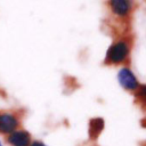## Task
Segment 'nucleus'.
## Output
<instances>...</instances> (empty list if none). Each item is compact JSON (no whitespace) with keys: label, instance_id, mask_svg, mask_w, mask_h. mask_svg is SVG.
Instances as JSON below:
<instances>
[{"label":"nucleus","instance_id":"1","mask_svg":"<svg viewBox=\"0 0 146 146\" xmlns=\"http://www.w3.org/2000/svg\"><path fill=\"white\" fill-rule=\"evenodd\" d=\"M132 50L131 39L128 36H120L115 39L106 49L104 63L111 66H121L128 63Z\"/></svg>","mask_w":146,"mask_h":146},{"label":"nucleus","instance_id":"2","mask_svg":"<svg viewBox=\"0 0 146 146\" xmlns=\"http://www.w3.org/2000/svg\"><path fill=\"white\" fill-rule=\"evenodd\" d=\"M116 81L123 90L131 94H135L143 86L135 71L127 64L121 65V67L119 68L116 73Z\"/></svg>","mask_w":146,"mask_h":146},{"label":"nucleus","instance_id":"3","mask_svg":"<svg viewBox=\"0 0 146 146\" xmlns=\"http://www.w3.org/2000/svg\"><path fill=\"white\" fill-rule=\"evenodd\" d=\"M22 124V116L16 111L0 112V135L7 136Z\"/></svg>","mask_w":146,"mask_h":146},{"label":"nucleus","instance_id":"4","mask_svg":"<svg viewBox=\"0 0 146 146\" xmlns=\"http://www.w3.org/2000/svg\"><path fill=\"white\" fill-rule=\"evenodd\" d=\"M107 5L111 14L117 19L129 18L135 7L133 0H108Z\"/></svg>","mask_w":146,"mask_h":146},{"label":"nucleus","instance_id":"5","mask_svg":"<svg viewBox=\"0 0 146 146\" xmlns=\"http://www.w3.org/2000/svg\"><path fill=\"white\" fill-rule=\"evenodd\" d=\"M5 137H6V143L9 146H29L33 139L30 131L21 127Z\"/></svg>","mask_w":146,"mask_h":146},{"label":"nucleus","instance_id":"6","mask_svg":"<svg viewBox=\"0 0 146 146\" xmlns=\"http://www.w3.org/2000/svg\"><path fill=\"white\" fill-rule=\"evenodd\" d=\"M105 128V121L100 116H96L89 120L88 123V136L91 140H96Z\"/></svg>","mask_w":146,"mask_h":146},{"label":"nucleus","instance_id":"7","mask_svg":"<svg viewBox=\"0 0 146 146\" xmlns=\"http://www.w3.org/2000/svg\"><path fill=\"white\" fill-rule=\"evenodd\" d=\"M29 146H49V145L46 144L44 141L40 140V139H32V141L30 143Z\"/></svg>","mask_w":146,"mask_h":146},{"label":"nucleus","instance_id":"8","mask_svg":"<svg viewBox=\"0 0 146 146\" xmlns=\"http://www.w3.org/2000/svg\"><path fill=\"white\" fill-rule=\"evenodd\" d=\"M0 146H3V143L1 141V139H0Z\"/></svg>","mask_w":146,"mask_h":146}]
</instances>
